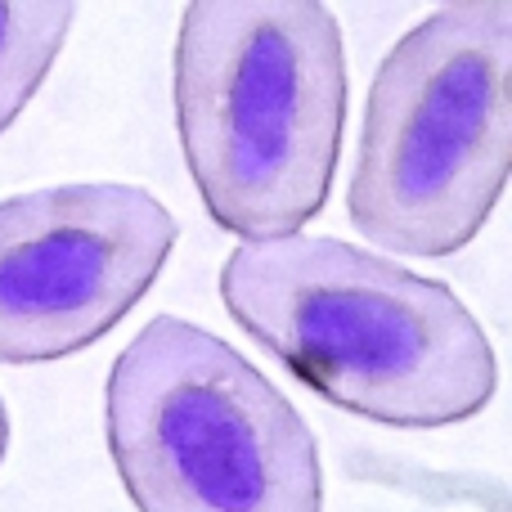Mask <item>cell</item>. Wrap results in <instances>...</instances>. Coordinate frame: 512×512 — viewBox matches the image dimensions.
Listing matches in <instances>:
<instances>
[{
	"label": "cell",
	"mask_w": 512,
	"mask_h": 512,
	"mask_svg": "<svg viewBox=\"0 0 512 512\" xmlns=\"http://www.w3.org/2000/svg\"><path fill=\"white\" fill-rule=\"evenodd\" d=\"M221 301L310 391L369 423L454 427L499 387L477 315L445 283L355 243H243L221 265Z\"/></svg>",
	"instance_id": "obj_1"
},
{
	"label": "cell",
	"mask_w": 512,
	"mask_h": 512,
	"mask_svg": "<svg viewBox=\"0 0 512 512\" xmlns=\"http://www.w3.org/2000/svg\"><path fill=\"white\" fill-rule=\"evenodd\" d=\"M5 450H9V409L0 400V459H5Z\"/></svg>",
	"instance_id": "obj_7"
},
{
	"label": "cell",
	"mask_w": 512,
	"mask_h": 512,
	"mask_svg": "<svg viewBox=\"0 0 512 512\" xmlns=\"http://www.w3.org/2000/svg\"><path fill=\"white\" fill-rule=\"evenodd\" d=\"M176 234L162 198L117 180L0 198V364H50L108 337L158 283Z\"/></svg>",
	"instance_id": "obj_5"
},
{
	"label": "cell",
	"mask_w": 512,
	"mask_h": 512,
	"mask_svg": "<svg viewBox=\"0 0 512 512\" xmlns=\"http://www.w3.org/2000/svg\"><path fill=\"white\" fill-rule=\"evenodd\" d=\"M176 126L203 207L243 243L301 234L346 126L342 23L319 0H194L176 36Z\"/></svg>",
	"instance_id": "obj_2"
},
{
	"label": "cell",
	"mask_w": 512,
	"mask_h": 512,
	"mask_svg": "<svg viewBox=\"0 0 512 512\" xmlns=\"http://www.w3.org/2000/svg\"><path fill=\"white\" fill-rule=\"evenodd\" d=\"M108 454L140 512H324L306 418L225 337L153 315L108 369Z\"/></svg>",
	"instance_id": "obj_4"
},
{
	"label": "cell",
	"mask_w": 512,
	"mask_h": 512,
	"mask_svg": "<svg viewBox=\"0 0 512 512\" xmlns=\"http://www.w3.org/2000/svg\"><path fill=\"white\" fill-rule=\"evenodd\" d=\"M72 18V0H0V135L45 86Z\"/></svg>",
	"instance_id": "obj_6"
},
{
	"label": "cell",
	"mask_w": 512,
	"mask_h": 512,
	"mask_svg": "<svg viewBox=\"0 0 512 512\" xmlns=\"http://www.w3.org/2000/svg\"><path fill=\"white\" fill-rule=\"evenodd\" d=\"M512 0H459L409 27L369 86L351 225L382 252L454 256L495 212L512 162Z\"/></svg>",
	"instance_id": "obj_3"
}]
</instances>
